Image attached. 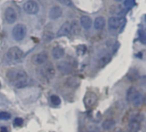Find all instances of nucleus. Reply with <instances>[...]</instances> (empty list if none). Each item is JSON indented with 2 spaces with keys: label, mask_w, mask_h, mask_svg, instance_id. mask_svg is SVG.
I'll use <instances>...</instances> for the list:
<instances>
[{
  "label": "nucleus",
  "mask_w": 146,
  "mask_h": 132,
  "mask_svg": "<svg viewBox=\"0 0 146 132\" xmlns=\"http://www.w3.org/2000/svg\"><path fill=\"white\" fill-rule=\"evenodd\" d=\"M135 5V0H125L124 2V6L126 9H131V7H133Z\"/></svg>",
  "instance_id": "24"
},
{
  "label": "nucleus",
  "mask_w": 146,
  "mask_h": 132,
  "mask_svg": "<svg viewBox=\"0 0 146 132\" xmlns=\"http://www.w3.org/2000/svg\"><path fill=\"white\" fill-rule=\"evenodd\" d=\"M52 56L54 59H61L64 55V50L62 48H59V47H57V48H54L52 49Z\"/></svg>",
  "instance_id": "16"
},
{
  "label": "nucleus",
  "mask_w": 146,
  "mask_h": 132,
  "mask_svg": "<svg viewBox=\"0 0 146 132\" xmlns=\"http://www.w3.org/2000/svg\"><path fill=\"white\" fill-rule=\"evenodd\" d=\"M143 100V97L142 93L137 92L135 93V95L133 96V98H132V99H131V102L132 103V105H133L134 106H139V105L142 104Z\"/></svg>",
  "instance_id": "15"
},
{
  "label": "nucleus",
  "mask_w": 146,
  "mask_h": 132,
  "mask_svg": "<svg viewBox=\"0 0 146 132\" xmlns=\"http://www.w3.org/2000/svg\"><path fill=\"white\" fill-rule=\"evenodd\" d=\"M105 24H106V21H105V18L103 17H96L95 22H94V26H95L96 29H97V30L102 29L105 27Z\"/></svg>",
  "instance_id": "14"
},
{
  "label": "nucleus",
  "mask_w": 146,
  "mask_h": 132,
  "mask_svg": "<svg viewBox=\"0 0 146 132\" xmlns=\"http://www.w3.org/2000/svg\"><path fill=\"white\" fill-rule=\"evenodd\" d=\"M141 42H143V43H146V30L143 32V36H142Z\"/></svg>",
  "instance_id": "30"
},
{
  "label": "nucleus",
  "mask_w": 146,
  "mask_h": 132,
  "mask_svg": "<svg viewBox=\"0 0 146 132\" xmlns=\"http://www.w3.org/2000/svg\"><path fill=\"white\" fill-rule=\"evenodd\" d=\"M145 21H146V17H145Z\"/></svg>",
  "instance_id": "35"
},
{
  "label": "nucleus",
  "mask_w": 146,
  "mask_h": 132,
  "mask_svg": "<svg viewBox=\"0 0 146 132\" xmlns=\"http://www.w3.org/2000/svg\"><path fill=\"white\" fill-rule=\"evenodd\" d=\"M58 68L63 74H67L70 71V65L67 61H61L58 65Z\"/></svg>",
  "instance_id": "13"
},
{
  "label": "nucleus",
  "mask_w": 146,
  "mask_h": 132,
  "mask_svg": "<svg viewBox=\"0 0 146 132\" xmlns=\"http://www.w3.org/2000/svg\"><path fill=\"white\" fill-rule=\"evenodd\" d=\"M52 38H53V35L52 34V32H46V33H45V35H44V39H45L46 41L49 42V41H51Z\"/></svg>",
  "instance_id": "27"
},
{
  "label": "nucleus",
  "mask_w": 146,
  "mask_h": 132,
  "mask_svg": "<svg viewBox=\"0 0 146 132\" xmlns=\"http://www.w3.org/2000/svg\"><path fill=\"white\" fill-rule=\"evenodd\" d=\"M143 119V114L136 113V114H134V115L132 116V117L131 118V121H136V122L140 123Z\"/></svg>",
  "instance_id": "23"
},
{
  "label": "nucleus",
  "mask_w": 146,
  "mask_h": 132,
  "mask_svg": "<svg viewBox=\"0 0 146 132\" xmlns=\"http://www.w3.org/2000/svg\"><path fill=\"white\" fill-rule=\"evenodd\" d=\"M49 18L52 20H55L59 18L62 16V9L59 6H53L51 8V10L49 11Z\"/></svg>",
  "instance_id": "9"
},
{
  "label": "nucleus",
  "mask_w": 146,
  "mask_h": 132,
  "mask_svg": "<svg viewBox=\"0 0 146 132\" xmlns=\"http://www.w3.org/2000/svg\"><path fill=\"white\" fill-rule=\"evenodd\" d=\"M26 34H27V28L24 24L22 23L17 24L12 29V36L17 42L22 41L25 37Z\"/></svg>",
  "instance_id": "2"
},
{
  "label": "nucleus",
  "mask_w": 146,
  "mask_h": 132,
  "mask_svg": "<svg viewBox=\"0 0 146 132\" xmlns=\"http://www.w3.org/2000/svg\"><path fill=\"white\" fill-rule=\"evenodd\" d=\"M79 83H80L79 80L76 78H70L67 80V86L70 87H73V88L77 87L79 85Z\"/></svg>",
  "instance_id": "20"
},
{
  "label": "nucleus",
  "mask_w": 146,
  "mask_h": 132,
  "mask_svg": "<svg viewBox=\"0 0 146 132\" xmlns=\"http://www.w3.org/2000/svg\"><path fill=\"white\" fill-rule=\"evenodd\" d=\"M11 115L9 112H6V111L0 112V119L1 120H8L11 118Z\"/></svg>",
  "instance_id": "25"
},
{
  "label": "nucleus",
  "mask_w": 146,
  "mask_h": 132,
  "mask_svg": "<svg viewBox=\"0 0 146 132\" xmlns=\"http://www.w3.org/2000/svg\"><path fill=\"white\" fill-rule=\"evenodd\" d=\"M44 72H45V75L49 80L53 78L55 75V68L53 67V65L52 63H47L44 68Z\"/></svg>",
  "instance_id": "11"
},
{
  "label": "nucleus",
  "mask_w": 146,
  "mask_h": 132,
  "mask_svg": "<svg viewBox=\"0 0 146 132\" xmlns=\"http://www.w3.org/2000/svg\"><path fill=\"white\" fill-rule=\"evenodd\" d=\"M23 10L27 14L29 15L37 14L39 11V5L34 0H29L23 5Z\"/></svg>",
  "instance_id": "4"
},
{
  "label": "nucleus",
  "mask_w": 146,
  "mask_h": 132,
  "mask_svg": "<svg viewBox=\"0 0 146 132\" xmlns=\"http://www.w3.org/2000/svg\"><path fill=\"white\" fill-rule=\"evenodd\" d=\"M123 132H125V131H123Z\"/></svg>",
  "instance_id": "36"
},
{
  "label": "nucleus",
  "mask_w": 146,
  "mask_h": 132,
  "mask_svg": "<svg viewBox=\"0 0 146 132\" xmlns=\"http://www.w3.org/2000/svg\"><path fill=\"white\" fill-rule=\"evenodd\" d=\"M50 101L53 105H59L61 103V99L57 95H52L50 97Z\"/></svg>",
  "instance_id": "22"
},
{
  "label": "nucleus",
  "mask_w": 146,
  "mask_h": 132,
  "mask_svg": "<svg viewBox=\"0 0 146 132\" xmlns=\"http://www.w3.org/2000/svg\"><path fill=\"white\" fill-rule=\"evenodd\" d=\"M115 1H118V2H119V1H121V0H115Z\"/></svg>",
  "instance_id": "33"
},
{
  "label": "nucleus",
  "mask_w": 146,
  "mask_h": 132,
  "mask_svg": "<svg viewBox=\"0 0 146 132\" xmlns=\"http://www.w3.org/2000/svg\"><path fill=\"white\" fill-rule=\"evenodd\" d=\"M7 77L12 82V84L15 82L20 81V80L29 79L27 74L23 70L18 69V68H12V69L8 70L7 71Z\"/></svg>",
  "instance_id": "1"
},
{
  "label": "nucleus",
  "mask_w": 146,
  "mask_h": 132,
  "mask_svg": "<svg viewBox=\"0 0 146 132\" xmlns=\"http://www.w3.org/2000/svg\"><path fill=\"white\" fill-rule=\"evenodd\" d=\"M86 51V48H85V46L84 45H80L78 48V52L79 53V54H84V52Z\"/></svg>",
  "instance_id": "28"
},
{
  "label": "nucleus",
  "mask_w": 146,
  "mask_h": 132,
  "mask_svg": "<svg viewBox=\"0 0 146 132\" xmlns=\"http://www.w3.org/2000/svg\"><path fill=\"white\" fill-rule=\"evenodd\" d=\"M114 125H115V121L114 120H113V119H107V120H105L103 123H102V128L104 129H113V127H114Z\"/></svg>",
  "instance_id": "18"
},
{
  "label": "nucleus",
  "mask_w": 146,
  "mask_h": 132,
  "mask_svg": "<svg viewBox=\"0 0 146 132\" xmlns=\"http://www.w3.org/2000/svg\"><path fill=\"white\" fill-rule=\"evenodd\" d=\"M70 33V23L69 22H65L61 25V27L58 30L57 36L58 37L65 36L69 35Z\"/></svg>",
  "instance_id": "8"
},
{
  "label": "nucleus",
  "mask_w": 146,
  "mask_h": 132,
  "mask_svg": "<svg viewBox=\"0 0 146 132\" xmlns=\"http://www.w3.org/2000/svg\"><path fill=\"white\" fill-rule=\"evenodd\" d=\"M5 18L8 23H14L17 19V13L12 7H8L5 12Z\"/></svg>",
  "instance_id": "6"
},
{
  "label": "nucleus",
  "mask_w": 146,
  "mask_h": 132,
  "mask_svg": "<svg viewBox=\"0 0 146 132\" xmlns=\"http://www.w3.org/2000/svg\"><path fill=\"white\" fill-rule=\"evenodd\" d=\"M23 56V52L18 47H12L7 52V57L12 61H18Z\"/></svg>",
  "instance_id": "3"
},
{
  "label": "nucleus",
  "mask_w": 146,
  "mask_h": 132,
  "mask_svg": "<svg viewBox=\"0 0 146 132\" xmlns=\"http://www.w3.org/2000/svg\"><path fill=\"white\" fill-rule=\"evenodd\" d=\"M23 118H21V117H17V118H15V120H14V126H16V127H20V126L23 125Z\"/></svg>",
  "instance_id": "26"
},
{
  "label": "nucleus",
  "mask_w": 146,
  "mask_h": 132,
  "mask_svg": "<svg viewBox=\"0 0 146 132\" xmlns=\"http://www.w3.org/2000/svg\"><path fill=\"white\" fill-rule=\"evenodd\" d=\"M58 1H60V0H58Z\"/></svg>",
  "instance_id": "37"
},
{
  "label": "nucleus",
  "mask_w": 146,
  "mask_h": 132,
  "mask_svg": "<svg viewBox=\"0 0 146 132\" xmlns=\"http://www.w3.org/2000/svg\"><path fill=\"white\" fill-rule=\"evenodd\" d=\"M80 24L84 29L89 30L92 27V19L88 16H83L80 19Z\"/></svg>",
  "instance_id": "12"
},
{
  "label": "nucleus",
  "mask_w": 146,
  "mask_h": 132,
  "mask_svg": "<svg viewBox=\"0 0 146 132\" xmlns=\"http://www.w3.org/2000/svg\"><path fill=\"white\" fill-rule=\"evenodd\" d=\"M1 132H8V129L5 127H2L1 128Z\"/></svg>",
  "instance_id": "31"
},
{
  "label": "nucleus",
  "mask_w": 146,
  "mask_h": 132,
  "mask_svg": "<svg viewBox=\"0 0 146 132\" xmlns=\"http://www.w3.org/2000/svg\"><path fill=\"white\" fill-rule=\"evenodd\" d=\"M136 92H137L136 89L133 88V87H131V88L127 91V93H126V100H127L128 102H131V99H132V98H133V96L135 95Z\"/></svg>",
  "instance_id": "21"
},
{
  "label": "nucleus",
  "mask_w": 146,
  "mask_h": 132,
  "mask_svg": "<svg viewBox=\"0 0 146 132\" xmlns=\"http://www.w3.org/2000/svg\"><path fill=\"white\" fill-rule=\"evenodd\" d=\"M60 2H61V3H63L64 5H67V6H69V5H71L70 0H60Z\"/></svg>",
  "instance_id": "29"
},
{
  "label": "nucleus",
  "mask_w": 146,
  "mask_h": 132,
  "mask_svg": "<svg viewBox=\"0 0 146 132\" xmlns=\"http://www.w3.org/2000/svg\"><path fill=\"white\" fill-rule=\"evenodd\" d=\"M70 32H72L74 35H77L80 32V25L78 22L73 21L70 23Z\"/></svg>",
  "instance_id": "19"
},
{
  "label": "nucleus",
  "mask_w": 146,
  "mask_h": 132,
  "mask_svg": "<svg viewBox=\"0 0 146 132\" xmlns=\"http://www.w3.org/2000/svg\"><path fill=\"white\" fill-rule=\"evenodd\" d=\"M31 60H32V62L35 65H37V66L44 65L47 61V60H48V54L45 51L40 52L38 54H34Z\"/></svg>",
  "instance_id": "5"
},
{
  "label": "nucleus",
  "mask_w": 146,
  "mask_h": 132,
  "mask_svg": "<svg viewBox=\"0 0 146 132\" xmlns=\"http://www.w3.org/2000/svg\"><path fill=\"white\" fill-rule=\"evenodd\" d=\"M143 102L144 103V105H146V95L144 96V98H143Z\"/></svg>",
  "instance_id": "32"
},
{
  "label": "nucleus",
  "mask_w": 146,
  "mask_h": 132,
  "mask_svg": "<svg viewBox=\"0 0 146 132\" xmlns=\"http://www.w3.org/2000/svg\"><path fill=\"white\" fill-rule=\"evenodd\" d=\"M141 125L140 123L136 121H131L128 124V129L131 132H137L140 130Z\"/></svg>",
  "instance_id": "17"
},
{
  "label": "nucleus",
  "mask_w": 146,
  "mask_h": 132,
  "mask_svg": "<svg viewBox=\"0 0 146 132\" xmlns=\"http://www.w3.org/2000/svg\"><path fill=\"white\" fill-rule=\"evenodd\" d=\"M121 25V19L115 17H112L109 18L108 20V27L110 29L112 30H116L119 28V26Z\"/></svg>",
  "instance_id": "10"
},
{
  "label": "nucleus",
  "mask_w": 146,
  "mask_h": 132,
  "mask_svg": "<svg viewBox=\"0 0 146 132\" xmlns=\"http://www.w3.org/2000/svg\"><path fill=\"white\" fill-rule=\"evenodd\" d=\"M0 87H1V83H0Z\"/></svg>",
  "instance_id": "34"
},
{
  "label": "nucleus",
  "mask_w": 146,
  "mask_h": 132,
  "mask_svg": "<svg viewBox=\"0 0 146 132\" xmlns=\"http://www.w3.org/2000/svg\"><path fill=\"white\" fill-rule=\"evenodd\" d=\"M97 101V96L94 92H88L84 98V103L87 108L92 107Z\"/></svg>",
  "instance_id": "7"
}]
</instances>
